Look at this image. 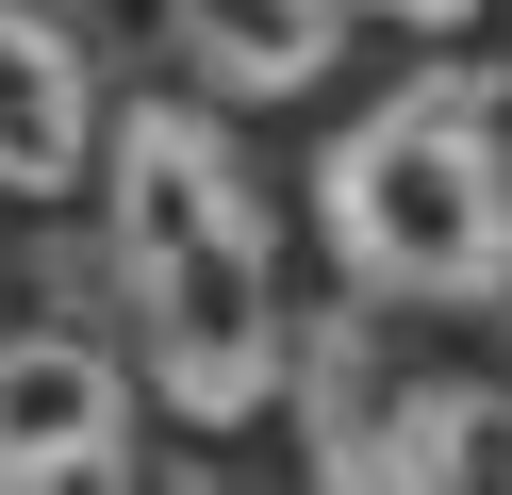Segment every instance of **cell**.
I'll return each mask as SVG.
<instances>
[{
    "label": "cell",
    "mask_w": 512,
    "mask_h": 495,
    "mask_svg": "<svg viewBox=\"0 0 512 495\" xmlns=\"http://www.w3.org/2000/svg\"><path fill=\"white\" fill-rule=\"evenodd\" d=\"M133 479V363L100 330H0V495Z\"/></svg>",
    "instance_id": "3957f363"
},
{
    "label": "cell",
    "mask_w": 512,
    "mask_h": 495,
    "mask_svg": "<svg viewBox=\"0 0 512 495\" xmlns=\"http://www.w3.org/2000/svg\"><path fill=\"white\" fill-rule=\"evenodd\" d=\"M331 479H380V495H496V479H512V380H413V396H380V413L331 446Z\"/></svg>",
    "instance_id": "277c9868"
},
{
    "label": "cell",
    "mask_w": 512,
    "mask_h": 495,
    "mask_svg": "<svg viewBox=\"0 0 512 495\" xmlns=\"http://www.w3.org/2000/svg\"><path fill=\"white\" fill-rule=\"evenodd\" d=\"M166 50L199 66V99H314L347 50V0H166Z\"/></svg>",
    "instance_id": "8992f818"
},
{
    "label": "cell",
    "mask_w": 512,
    "mask_h": 495,
    "mask_svg": "<svg viewBox=\"0 0 512 495\" xmlns=\"http://www.w3.org/2000/svg\"><path fill=\"white\" fill-rule=\"evenodd\" d=\"M364 17H413V33H463L479 0H364Z\"/></svg>",
    "instance_id": "52a82bcc"
},
{
    "label": "cell",
    "mask_w": 512,
    "mask_h": 495,
    "mask_svg": "<svg viewBox=\"0 0 512 495\" xmlns=\"http://www.w3.org/2000/svg\"><path fill=\"white\" fill-rule=\"evenodd\" d=\"M314 231L364 297H413V314L512 297V116L463 66H413L314 149Z\"/></svg>",
    "instance_id": "7a4b0ae2"
},
{
    "label": "cell",
    "mask_w": 512,
    "mask_h": 495,
    "mask_svg": "<svg viewBox=\"0 0 512 495\" xmlns=\"http://www.w3.org/2000/svg\"><path fill=\"white\" fill-rule=\"evenodd\" d=\"M100 66L67 50V17H34V0H0V198H67L83 165H100Z\"/></svg>",
    "instance_id": "5b68a950"
},
{
    "label": "cell",
    "mask_w": 512,
    "mask_h": 495,
    "mask_svg": "<svg viewBox=\"0 0 512 495\" xmlns=\"http://www.w3.org/2000/svg\"><path fill=\"white\" fill-rule=\"evenodd\" d=\"M100 248H116V314H133L149 396L199 429H248L298 363V330H281L265 182H248L215 99H133L100 132Z\"/></svg>",
    "instance_id": "6da1fadb"
}]
</instances>
